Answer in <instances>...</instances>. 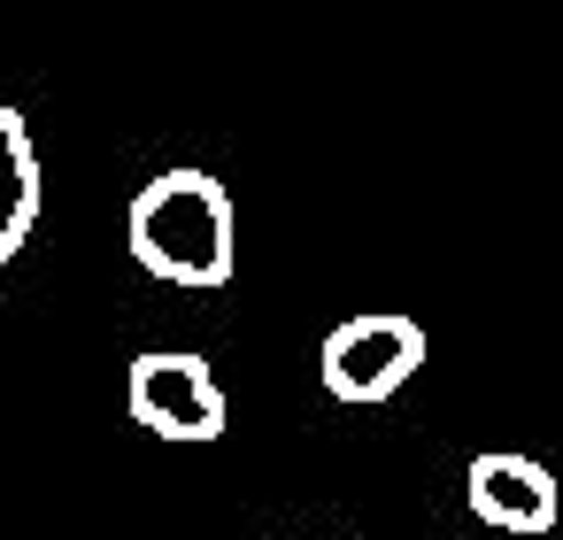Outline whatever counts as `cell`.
<instances>
[{"instance_id": "cell-1", "label": "cell", "mask_w": 563, "mask_h": 540, "mask_svg": "<svg viewBox=\"0 0 563 540\" xmlns=\"http://www.w3.org/2000/svg\"><path fill=\"white\" fill-rule=\"evenodd\" d=\"M124 240H132L140 271L163 278V286H224L232 263H240V217H232V194L209 170L147 178L132 194Z\"/></svg>"}, {"instance_id": "cell-2", "label": "cell", "mask_w": 563, "mask_h": 540, "mask_svg": "<svg viewBox=\"0 0 563 540\" xmlns=\"http://www.w3.org/2000/svg\"><path fill=\"white\" fill-rule=\"evenodd\" d=\"M424 363V324L417 317H347L332 324L317 371L332 386V401H394Z\"/></svg>"}, {"instance_id": "cell-5", "label": "cell", "mask_w": 563, "mask_h": 540, "mask_svg": "<svg viewBox=\"0 0 563 540\" xmlns=\"http://www.w3.org/2000/svg\"><path fill=\"white\" fill-rule=\"evenodd\" d=\"M40 224V147L32 124L0 101V263H16Z\"/></svg>"}, {"instance_id": "cell-4", "label": "cell", "mask_w": 563, "mask_h": 540, "mask_svg": "<svg viewBox=\"0 0 563 540\" xmlns=\"http://www.w3.org/2000/svg\"><path fill=\"white\" fill-rule=\"evenodd\" d=\"M463 494H471V509H478L494 532H548L555 509H563L555 471L532 463V455H501V448H494V455H471Z\"/></svg>"}, {"instance_id": "cell-3", "label": "cell", "mask_w": 563, "mask_h": 540, "mask_svg": "<svg viewBox=\"0 0 563 540\" xmlns=\"http://www.w3.org/2000/svg\"><path fill=\"white\" fill-rule=\"evenodd\" d=\"M124 401H132V425H147L155 440H217L224 432V386L201 355L186 348H155L132 363L124 378Z\"/></svg>"}]
</instances>
